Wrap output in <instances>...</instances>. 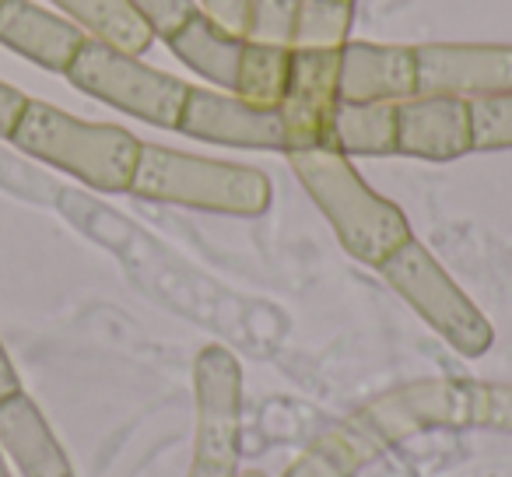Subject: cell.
<instances>
[{"instance_id": "cell-1", "label": "cell", "mask_w": 512, "mask_h": 477, "mask_svg": "<svg viewBox=\"0 0 512 477\" xmlns=\"http://www.w3.org/2000/svg\"><path fill=\"white\" fill-rule=\"evenodd\" d=\"M295 176L302 179L313 204L323 211L341 246L355 260L379 267L397 246L411 239L404 211L393 200L379 197L337 148H302L288 151Z\"/></svg>"}, {"instance_id": "cell-2", "label": "cell", "mask_w": 512, "mask_h": 477, "mask_svg": "<svg viewBox=\"0 0 512 477\" xmlns=\"http://www.w3.org/2000/svg\"><path fill=\"white\" fill-rule=\"evenodd\" d=\"M8 144H15L25 158L67 172L99 193H127L141 151V141L130 130L113 123H85L36 99H29Z\"/></svg>"}, {"instance_id": "cell-3", "label": "cell", "mask_w": 512, "mask_h": 477, "mask_svg": "<svg viewBox=\"0 0 512 477\" xmlns=\"http://www.w3.org/2000/svg\"><path fill=\"white\" fill-rule=\"evenodd\" d=\"M127 193L141 200H158V204L239 214V218H256L271 207V179L260 169L183 155V151L144 141Z\"/></svg>"}, {"instance_id": "cell-4", "label": "cell", "mask_w": 512, "mask_h": 477, "mask_svg": "<svg viewBox=\"0 0 512 477\" xmlns=\"http://www.w3.org/2000/svg\"><path fill=\"white\" fill-rule=\"evenodd\" d=\"M379 274H383L393 285V292H397L442 341L453 344L460 355L481 358L484 351L491 348L495 330H491L488 316L460 292V285L442 271L439 260H435L414 235L379 264Z\"/></svg>"}, {"instance_id": "cell-5", "label": "cell", "mask_w": 512, "mask_h": 477, "mask_svg": "<svg viewBox=\"0 0 512 477\" xmlns=\"http://www.w3.org/2000/svg\"><path fill=\"white\" fill-rule=\"evenodd\" d=\"M67 81L92 99L165 130H176L179 109H183L186 88H190L186 81L155 71V67L141 64L137 57L113 50L99 39L81 43L78 57L67 67Z\"/></svg>"}, {"instance_id": "cell-6", "label": "cell", "mask_w": 512, "mask_h": 477, "mask_svg": "<svg viewBox=\"0 0 512 477\" xmlns=\"http://www.w3.org/2000/svg\"><path fill=\"white\" fill-rule=\"evenodd\" d=\"M460 411L467 414V390L442 383L414 386V390L400 393V407H393V397H386L369 414H362L351 425H344L337 435H330L288 477H348L365 456L383 446L379 439H390V435L404 432L407 425L453 418Z\"/></svg>"}, {"instance_id": "cell-7", "label": "cell", "mask_w": 512, "mask_h": 477, "mask_svg": "<svg viewBox=\"0 0 512 477\" xmlns=\"http://www.w3.org/2000/svg\"><path fill=\"white\" fill-rule=\"evenodd\" d=\"M512 92V46H414V99H495Z\"/></svg>"}, {"instance_id": "cell-8", "label": "cell", "mask_w": 512, "mask_h": 477, "mask_svg": "<svg viewBox=\"0 0 512 477\" xmlns=\"http://www.w3.org/2000/svg\"><path fill=\"white\" fill-rule=\"evenodd\" d=\"M337 78H341V50H292L288 81L278 102L288 151L330 148V127L341 106Z\"/></svg>"}, {"instance_id": "cell-9", "label": "cell", "mask_w": 512, "mask_h": 477, "mask_svg": "<svg viewBox=\"0 0 512 477\" xmlns=\"http://www.w3.org/2000/svg\"><path fill=\"white\" fill-rule=\"evenodd\" d=\"M200 446L193 477H235V425H239V365L228 351L207 348L197 358Z\"/></svg>"}, {"instance_id": "cell-10", "label": "cell", "mask_w": 512, "mask_h": 477, "mask_svg": "<svg viewBox=\"0 0 512 477\" xmlns=\"http://www.w3.org/2000/svg\"><path fill=\"white\" fill-rule=\"evenodd\" d=\"M176 130L207 144H225V148L288 151L278 109L249 106L235 95H221L211 88H186Z\"/></svg>"}, {"instance_id": "cell-11", "label": "cell", "mask_w": 512, "mask_h": 477, "mask_svg": "<svg viewBox=\"0 0 512 477\" xmlns=\"http://www.w3.org/2000/svg\"><path fill=\"white\" fill-rule=\"evenodd\" d=\"M474 151L470 102L463 99H407L397 102V155L425 162H453Z\"/></svg>"}, {"instance_id": "cell-12", "label": "cell", "mask_w": 512, "mask_h": 477, "mask_svg": "<svg viewBox=\"0 0 512 477\" xmlns=\"http://www.w3.org/2000/svg\"><path fill=\"white\" fill-rule=\"evenodd\" d=\"M85 39L88 36L74 22L39 8L32 0H4L0 4V46H8L11 53L43 67V71L67 74Z\"/></svg>"}, {"instance_id": "cell-13", "label": "cell", "mask_w": 512, "mask_h": 477, "mask_svg": "<svg viewBox=\"0 0 512 477\" xmlns=\"http://www.w3.org/2000/svg\"><path fill=\"white\" fill-rule=\"evenodd\" d=\"M341 102L414 99V46H376L348 39L341 46Z\"/></svg>"}, {"instance_id": "cell-14", "label": "cell", "mask_w": 512, "mask_h": 477, "mask_svg": "<svg viewBox=\"0 0 512 477\" xmlns=\"http://www.w3.org/2000/svg\"><path fill=\"white\" fill-rule=\"evenodd\" d=\"M0 453L22 477H74L64 446L25 390L0 400Z\"/></svg>"}, {"instance_id": "cell-15", "label": "cell", "mask_w": 512, "mask_h": 477, "mask_svg": "<svg viewBox=\"0 0 512 477\" xmlns=\"http://www.w3.org/2000/svg\"><path fill=\"white\" fill-rule=\"evenodd\" d=\"M165 43H169V50L176 53L193 74H200V78L211 81V85L235 92L242 53H246V39L232 36V32H225L221 25H214L204 11H193Z\"/></svg>"}, {"instance_id": "cell-16", "label": "cell", "mask_w": 512, "mask_h": 477, "mask_svg": "<svg viewBox=\"0 0 512 477\" xmlns=\"http://www.w3.org/2000/svg\"><path fill=\"white\" fill-rule=\"evenodd\" d=\"M74 22L88 39L123 50L130 57H141L155 43L151 25L130 8V0H50Z\"/></svg>"}, {"instance_id": "cell-17", "label": "cell", "mask_w": 512, "mask_h": 477, "mask_svg": "<svg viewBox=\"0 0 512 477\" xmlns=\"http://www.w3.org/2000/svg\"><path fill=\"white\" fill-rule=\"evenodd\" d=\"M341 155H397V102H341L330 127Z\"/></svg>"}, {"instance_id": "cell-18", "label": "cell", "mask_w": 512, "mask_h": 477, "mask_svg": "<svg viewBox=\"0 0 512 477\" xmlns=\"http://www.w3.org/2000/svg\"><path fill=\"white\" fill-rule=\"evenodd\" d=\"M288 64H292V50H278V46H260L246 39V53H242L239 81H235V99L249 102L260 109H278L281 92L288 81Z\"/></svg>"}, {"instance_id": "cell-19", "label": "cell", "mask_w": 512, "mask_h": 477, "mask_svg": "<svg viewBox=\"0 0 512 477\" xmlns=\"http://www.w3.org/2000/svg\"><path fill=\"white\" fill-rule=\"evenodd\" d=\"M355 22V0H302L292 50H341Z\"/></svg>"}, {"instance_id": "cell-20", "label": "cell", "mask_w": 512, "mask_h": 477, "mask_svg": "<svg viewBox=\"0 0 512 477\" xmlns=\"http://www.w3.org/2000/svg\"><path fill=\"white\" fill-rule=\"evenodd\" d=\"M299 8H302V0H249L246 39L249 43H260V46L292 50Z\"/></svg>"}, {"instance_id": "cell-21", "label": "cell", "mask_w": 512, "mask_h": 477, "mask_svg": "<svg viewBox=\"0 0 512 477\" xmlns=\"http://www.w3.org/2000/svg\"><path fill=\"white\" fill-rule=\"evenodd\" d=\"M470 123H474V151L512 148V92L470 102Z\"/></svg>"}, {"instance_id": "cell-22", "label": "cell", "mask_w": 512, "mask_h": 477, "mask_svg": "<svg viewBox=\"0 0 512 477\" xmlns=\"http://www.w3.org/2000/svg\"><path fill=\"white\" fill-rule=\"evenodd\" d=\"M467 418L477 425L512 428V386H470Z\"/></svg>"}, {"instance_id": "cell-23", "label": "cell", "mask_w": 512, "mask_h": 477, "mask_svg": "<svg viewBox=\"0 0 512 477\" xmlns=\"http://www.w3.org/2000/svg\"><path fill=\"white\" fill-rule=\"evenodd\" d=\"M0 183L8 190L22 193V197L36 200V204H53V197L60 193V186H53L46 176H39L36 169H29L25 162H18L15 155L0 148Z\"/></svg>"}, {"instance_id": "cell-24", "label": "cell", "mask_w": 512, "mask_h": 477, "mask_svg": "<svg viewBox=\"0 0 512 477\" xmlns=\"http://www.w3.org/2000/svg\"><path fill=\"white\" fill-rule=\"evenodd\" d=\"M130 8L151 25V32L162 39H169L186 18L193 15V0H130Z\"/></svg>"}, {"instance_id": "cell-25", "label": "cell", "mask_w": 512, "mask_h": 477, "mask_svg": "<svg viewBox=\"0 0 512 477\" xmlns=\"http://www.w3.org/2000/svg\"><path fill=\"white\" fill-rule=\"evenodd\" d=\"M204 4V15L211 18L214 25H221L232 36L246 39L249 29V0H200Z\"/></svg>"}, {"instance_id": "cell-26", "label": "cell", "mask_w": 512, "mask_h": 477, "mask_svg": "<svg viewBox=\"0 0 512 477\" xmlns=\"http://www.w3.org/2000/svg\"><path fill=\"white\" fill-rule=\"evenodd\" d=\"M25 106H29V99H25V95L18 92L15 85L0 81V141H8V137L15 134V127H18V120H22Z\"/></svg>"}, {"instance_id": "cell-27", "label": "cell", "mask_w": 512, "mask_h": 477, "mask_svg": "<svg viewBox=\"0 0 512 477\" xmlns=\"http://www.w3.org/2000/svg\"><path fill=\"white\" fill-rule=\"evenodd\" d=\"M15 393H22V379H18L8 351H4V344H0V400L15 397Z\"/></svg>"}, {"instance_id": "cell-28", "label": "cell", "mask_w": 512, "mask_h": 477, "mask_svg": "<svg viewBox=\"0 0 512 477\" xmlns=\"http://www.w3.org/2000/svg\"><path fill=\"white\" fill-rule=\"evenodd\" d=\"M0 477H11V467H8V460H4V453H0Z\"/></svg>"}, {"instance_id": "cell-29", "label": "cell", "mask_w": 512, "mask_h": 477, "mask_svg": "<svg viewBox=\"0 0 512 477\" xmlns=\"http://www.w3.org/2000/svg\"><path fill=\"white\" fill-rule=\"evenodd\" d=\"M0 4H4V0H0Z\"/></svg>"}]
</instances>
